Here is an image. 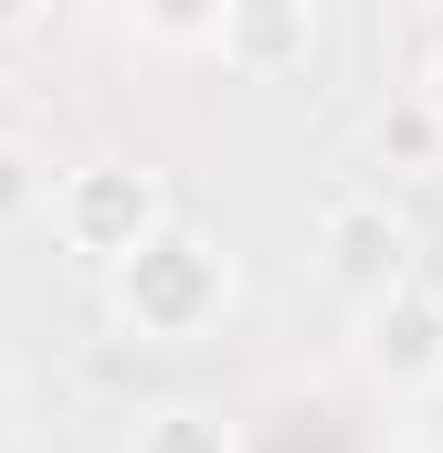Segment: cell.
<instances>
[{"mask_svg":"<svg viewBox=\"0 0 443 453\" xmlns=\"http://www.w3.org/2000/svg\"><path fill=\"white\" fill-rule=\"evenodd\" d=\"M106 296H116V327H127V338L190 348V338H212L222 317H232V253H222L212 232L169 222L148 253H127L106 274Z\"/></svg>","mask_w":443,"mask_h":453,"instance_id":"1","label":"cell"},{"mask_svg":"<svg viewBox=\"0 0 443 453\" xmlns=\"http://www.w3.org/2000/svg\"><path fill=\"white\" fill-rule=\"evenodd\" d=\"M169 222H180V211H169L159 169H137V158H85V169H64V190H53V242H64L74 264H96V274H116L127 253H148Z\"/></svg>","mask_w":443,"mask_h":453,"instance_id":"2","label":"cell"},{"mask_svg":"<svg viewBox=\"0 0 443 453\" xmlns=\"http://www.w3.org/2000/svg\"><path fill=\"white\" fill-rule=\"evenodd\" d=\"M412 253H423V232H412V211H401L391 190H338L328 211H317V274H328L348 306L412 285V274H423Z\"/></svg>","mask_w":443,"mask_h":453,"instance_id":"3","label":"cell"},{"mask_svg":"<svg viewBox=\"0 0 443 453\" xmlns=\"http://www.w3.org/2000/svg\"><path fill=\"white\" fill-rule=\"evenodd\" d=\"M359 317V369L391 390V401H423L443 390V285H391V296H369V306H348Z\"/></svg>","mask_w":443,"mask_h":453,"instance_id":"4","label":"cell"},{"mask_svg":"<svg viewBox=\"0 0 443 453\" xmlns=\"http://www.w3.org/2000/svg\"><path fill=\"white\" fill-rule=\"evenodd\" d=\"M317 53V0H222V64L243 85H285Z\"/></svg>","mask_w":443,"mask_h":453,"instance_id":"5","label":"cell"},{"mask_svg":"<svg viewBox=\"0 0 443 453\" xmlns=\"http://www.w3.org/2000/svg\"><path fill=\"white\" fill-rule=\"evenodd\" d=\"M359 148H369V169H380V190L401 180V190H423V180H443V116L423 106V96H401V106H380L369 127H359Z\"/></svg>","mask_w":443,"mask_h":453,"instance_id":"6","label":"cell"},{"mask_svg":"<svg viewBox=\"0 0 443 453\" xmlns=\"http://www.w3.org/2000/svg\"><path fill=\"white\" fill-rule=\"evenodd\" d=\"M127 453H243V443H232V422L201 411V401H159V411L127 422Z\"/></svg>","mask_w":443,"mask_h":453,"instance_id":"7","label":"cell"},{"mask_svg":"<svg viewBox=\"0 0 443 453\" xmlns=\"http://www.w3.org/2000/svg\"><path fill=\"white\" fill-rule=\"evenodd\" d=\"M53 190H64V169H53L32 137H0V232L53 222Z\"/></svg>","mask_w":443,"mask_h":453,"instance_id":"8","label":"cell"},{"mask_svg":"<svg viewBox=\"0 0 443 453\" xmlns=\"http://www.w3.org/2000/svg\"><path fill=\"white\" fill-rule=\"evenodd\" d=\"M423 106H433V116H443V53H433V74H423Z\"/></svg>","mask_w":443,"mask_h":453,"instance_id":"9","label":"cell"}]
</instances>
